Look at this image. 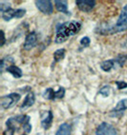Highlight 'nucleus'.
Listing matches in <instances>:
<instances>
[{
  "label": "nucleus",
  "instance_id": "1",
  "mask_svg": "<svg viewBox=\"0 0 127 135\" xmlns=\"http://www.w3.org/2000/svg\"><path fill=\"white\" fill-rule=\"evenodd\" d=\"M81 29V24L78 21L65 22L56 29V35L55 42L61 44L65 42L69 37L76 34Z\"/></svg>",
  "mask_w": 127,
  "mask_h": 135
},
{
  "label": "nucleus",
  "instance_id": "2",
  "mask_svg": "<svg viewBox=\"0 0 127 135\" xmlns=\"http://www.w3.org/2000/svg\"><path fill=\"white\" fill-rule=\"evenodd\" d=\"M21 98V95L19 93H10L5 96H2L0 99V104L4 109H11L12 107L15 106L16 103H18Z\"/></svg>",
  "mask_w": 127,
  "mask_h": 135
},
{
  "label": "nucleus",
  "instance_id": "3",
  "mask_svg": "<svg viewBox=\"0 0 127 135\" xmlns=\"http://www.w3.org/2000/svg\"><path fill=\"white\" fill-rule=\"evenodd\" d=\"M96 135H117V130L111 124L103 122L97 128Z\"/></svg>",
  "mask_w": 127,
  "mask_h": 135
},
{
  "label": "nucleus",
  "instance_id": "4",
  "mask_svg": "<svg viewBox=\"0 0 127 135\" xmlns=\"http://www.w3.org/2000/svg\"><path fill=\"white\" fill-rule=\"evenodd\" d=\"M35 5L42 13L47 15H50L54 12V7H53V3L49 0H38L35 1Z\"/></svg>",
  "mask_w": 127,
  "mask_h": 135
},
{
  "label": "nucleus",
  "instance_id": "5",
  "mask_svg": "<svg viewBox=\"0 0 127 135\" xmlns=\"http://www.w3.org/2000/svg\"><path fill=\"white\" fill-rule=\"evenodd\" d=\"M37 40H38V37H37V34L35 31H32L28 34L25 39L24 45H23V48L26 51H31L32 49H34V47L37 45Z\"/></svg>",
  "mask_w": 127,
  "mask_h": 135
},
{
  "label": "nucleus",
  "instance_id": "6",
  "mask_svg": "<svg viewBox=\"0 0 127 135\" xmlns=\"http://www.w3.org/2000/svg\"><path fill=\"white\" fill-rule=\"evenodd\" d=\"M76 4L81 12H90L96 6V1L95 0H76Z\"/></svg>",
  "mask_w": 127,
  "mask_h": 135
},
{
  "label": "nucleus",
  "instance_id": "7",
  "mask_svg": "<svg viewBox=\"0 0 127 135\" xmlns=\"http://www.w3.org/2000/svg\"><path fill=\"white\" fill-rule=\"evenodd\" d=\"M54 115L51 110H47L41 113V126L44 129H49L52 127Z\"/></svg>",
  "mask_w": 127,
  "mask_h": 135
},
{
  "label": "nucleus",
  "instance_id": "8",
  "mask_svg": "<svg viewBox=\"0 0 127 135\" xmlns=\"http://www.w3.org/2000/svg\"><path fill=\"white\" fill-rule=\"evenodd\" d=\"M125 109H127V99H122L111 110V116H120Z\"/></svg>",
  "mask_w": 127,
  "mask_h": 135
},
{
  "label": "nucleus",
  "instance_id": "9",
  "mask_svg": "<svg viewBox=\"0 0 127 135\" xmlns=\"http://www.w3.org/2000/svg\"><path fill=\"white\" fill-rule=\"evenodd\" d=\"M116 26L121 28V29H127V4L122 8V11L119 16Z\"/></svg>",
  "mask_w": 127,
  "mask_h": 135
},
{
  "label": "nucleus",
  "instance_id": "10",
  "mask_svg": "<svg viewBox=\"0 0 127 135\" xmlns=\"http://www.w3.org/2000/svg\"><path fill=\"white\" fill-rule=\"evenodd\" d=\"M34 101H35V96H34V92L30 91L27 93L26 97H25L24 101H23L22 105L20 106V109L21 110H24V109H29L30 107H32L34 104Z\"/></svg>",
  "mask_w": 127,
  "mask_h": 135
},
{
  "label": "nucleus",
  "instance_id": "11",
  "mask_svg": "<svg viewBox=\"0 0 127 135\" xmlns=\"http://www.w3.org/2000/svg\"><path fill=\"white\" fill-rule=\"evenodd\" d=\"M6 71L11 73L15 78H20V77H22V75H23L21 69H19L17 66L13 65V64L10 65L8 68H6Z\"/></svg>",
  "mask_w": 127,
  "mask_h": 135
},
{
  "label": "nucleus",
  "instance_id": "12",
  "mask_svg": "<svg viewBox=\"0 0 127 135\" xmlns=\"http://www.w3.org/2000/svg\"><path fill=\"white\" fill-rule=\"evenodd\" d=\"M55 5H56V10L58 11L59 12H63V13H66L68 15V2L65 1V0H56L55 1Z\"/></svg>",
  "mask_w": 127,
  "mask_h": 135
},
{
  "label": "nucleus",
  "instance_id": "13",
  "mask_svg": "<svg viewBox=\"0 0 127 135\" xmlns=\"http://www.w3.org/2000/svg\"><path fill=\"white\" fill-rule=\"evenodd\" d=\"M71 126L68 123H63L59 126L58 129L56 130V135H71Z\"/></svg>",
  "mask_w": 127,
  "mask_h": 135
},
{
  "label": "nucleus",
  "instance_id": "14",
  "mask_svg": "<svg viewBox=\"0 0 127 135\" xmlns=\"http://www.w3.org/2000/svg\"><path fill=\"white\" fill-rule=\"evenodd\" d=\"M115 59H109V60H105L102 61V62L100 63V68H101V70L105 73H109L111 70L114 69L115 67Z\"/></svg>",
  "mask_w": 127,
  "mask_h": 135
},
{
  "label": "nucleus",
  "instance_id": "15",
  "mask_svg": "<svg viewBox=\"0 0 127 135\" xmlns=\"http://www.w3.org/2000/svg\"><path fill=\"white\" fill-rule=\"evenodd\" d=\"M15 15H16V10L15 9H10V10L6 11V12H2V18L5 21H10L12 18H15Z\"/></svg>",
  "mask_w": 127,
  "mask_h": 135
},
{
  "label": "nucleus",
  "instance_id": "16",
  "mask_svg": "<svg viewBox=\"0 0 127 135\" xmlns=\"http://www.w3.org/2000/svg\"><path fill=\"white\" fill-rule=\"evenodd\" d=\"M43 97L47 100H55L56 98V91L52 88H48L43 92Z\"/></svg>",
  "mask_w": 127,
  "mask_h": 135
},
{
  "label": "nucleus",
  "instance_id": "17",
  "mask_svg": "<svg viewBox=\"0 0 127 135\" xmlns=\"http://www.w3.org/2000/svg\"><path fill=\"white\" fill-rule=\"evenodd\" d=\"M19 124L17 123V121L15 120V117H12V118H9L6 122V126H7V128H10L12 130H17V127H18Z\"/></svg>",
  "mask_w": 127,
  "mask_h": 135
},
{
  "label": "nucleus",
  "instance_id": "18",
  "mask_svg": "<svg viewBox=\"0 0 127 135\" xmlns=\"http://www.w3.org/2000/svg\"><path fill=\"white\" fill-rule=\"evenodd\" d=\"M64 57H65V50L64 49H59V50L55 51L54 53L55 62H59V61L63 60Z\"/></svg>",
  "mask_w": 127,
  "mask_h": 135
},
{
  "label": "nucleus",
  "instance_id": "19",
  "mask_svg": "<svg viewBox=\"0 0 127 135\" xmlns=\"http://www.w3.org/2000/svg\"><path fill=\"white\" fill-rule=\"evenodd\" d=\"M30 119H31V117H30L29 115H27L26 116V119H25V121H24V123L22 124V128L26 133H30L32 131V125L30 123Z\"/></svg>",
  "mask_w": 127,
  "mask_h": 135
},
{
  "label": "nucleus",
  "instance_id": "20",
  "mask_svg": "<svg viewBox=\"0 0 127 135\" xmlns=\"http://www.w3.org/2000/svg\"><path fill=\"white\" fill-rule=\"evenodd\" d=\"M126 61H127L126 54H119V55L117 56V58L115 59V62L117 63L120 67H123Z\"/></svg>",
  "mask_w": 127,
  "mask_h": 135
},
{
  "label": "nucleus",
  "instance_id": "21",
  "mask_svg": "<svg viewBox=\"0 0 127 135\" xmlns=\"http://www.w3.org/2000/svg\"><path fill=\"white\" fill-rule=\"evenodd\" d=\"M110 92H111L110 86H103V87L99 89V94L102 95L103 97H108L110 95Z\"/></svg>",
  "mask_w": 127,
  "mask_h": 135
},
{
  "label": "nucleus",
  "instance_id": "22",
  "mask_svg": "<svg viewBox=\"0 0 127 135\" xmlns=\"http://www.w3.org/2000/svg\"><path fill=\"white\" fill-rule=\"evenodd\" d=\"M10 9H12L10 2H7V1H1L0 2V12H4L6 11L10 10Z\"/></svg>",
  "mask_w": 127,
  "mask_h": 135
},
{
  "label": "nucleus",
  "instance_id": "23",
  "mask_svg": "<svg viewBox=\"0 0 127 135\" xmlns=\"http://www.w3.org/2000/svg\"><path fill=\"white\" fill-rule=\"evenodd\" d=\"M90 43H91V40L89 37L87 36H84L81 38L80 40V46L83 47V48H87V47L90 46Z\"/></svg>",
  "mask_w": 127,
  "mask_h": 135
},
{
  "label": "nucleus",
  "instance_id": "24",
  "mask_svg": "<svg viewBox=\"0 0 127 135\" xmlns=\"http://www.w3.org/2000/svg\"><path fill=\"white\" fill-rule=\"evenodd\" d=\"M65 95V89L64 88H59L58 90L56 91V98L62 99Z\"/></svg>",
  "mask_w": 127,
  "mask_h": 135
},
{
  "label": "nucleus",
  "instance_id": "25",
  "mask_svg": "<svg viewBox=\"0 0 127 135\" xmlns=\"http://www.w3.org/2000/svg\"><path fill=\"white\" fill-rule=\"evenodd\" d=\"M115 83L119 89H123L127 88V83L124 82V81H116Z\"/></svg>",
  "mask_w": 127,
  "mask_h": 135
},
{
  "label": "nucleus",
  "instance_id": "26",
  "mask_svg": "<svg viewBox=\"0 0 127 135\" xmlns=\"http://www.w3.org/2000/svg\"><path fill=\"white\" fill-rule=\"evenodd\" d=\"M25 15H26V10H25V9H17L15 17H16V18H21V17H23Z\"/></svg>",
  "mask_w": 127,
  "mask_h": 135
},
{
  "label": "nucleus",
  "instance_id": "27",
  "mask_svg": "<svg viewBox=\"0 0 127 135\" xmlns=\"http://www.w3.org/2000/svg\"><path fill=\"white\" fill-rule=\"evenodd\" d=\"M1 37H2V42H1V44H0V46L3 47L4 45H5V43H6L5 32H4V31H1Z\"/></svg>",
  "mask_w": 127,
  "mask_h": 135
},
{
  "label": "nucleus",
  "instance_id": "28",
  "mask_svg": "<svg viewBox=\"0 0 127 135\" xmlns=\"http://www.w3.org/2000/svg\"><path fill=\"white\" fill-rule=\"evenodd\" d=\"M13 133H15V130L10 129V128H7V130L3 133V135H13Z\"/></svg>",
  "mask_w": 127,
  "mask_h": 135
},
{
  "label": "nucleus",
  "instance_id": "29",
  "mask_svg": "<svg viewBox=\"0 0 127 135\" xmlns=\"http://www.w3.org/2000/svg\"><path fill=\"white\" fill-rule=\"evenodd\" d=\"M23 135H27V134H23Z\"/></svg>",
  "mask_w": 127,
  "mask_h": 135
}]
</instances>
